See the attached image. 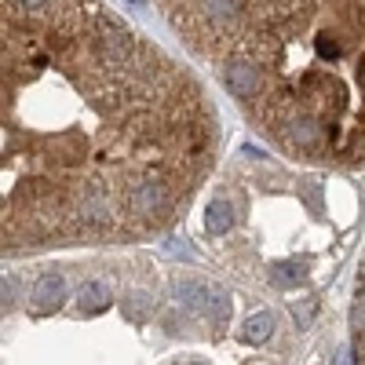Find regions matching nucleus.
<instances>
[{"label":"nucleus","instance_id":"obj_1","mask_svg":"<svg viewBox=\"0 0 365 365\" xmlns=\"http://www.w3.org/2000/svg\"><path fill=\"white\" fill-rule=\"evenodd\" d=\"M220 143L205 77L110 0H0V259L172 230Z\"/></svg>","mask_w":365,"mask_h":365},{"label":"nucleus","instance_id":"obj_2","mask_svg":"<svg viewBox=\"0 0 365 365\" xmlns=\"http://www.w3.org/2000/svg\"><path fill=\"white\" fill-rule=\"evenodd\" d=\"M285 161L365 165V0H150Z\"/></svg>","mask_w":365,"mask_h":365},{"label":"nucleus","instance_id":"obj_3","mask_svg":"<svg viewBox=\"0 0 365 365\" xmlns=\"http://www.w3.org/2000/svg\"><path fill=\"white\" fill-rule=\"evenodd\" d=\"M351 344H354V365H365V256L358 263L354 296H351Z\"/></svg>","mask_w":365,"mask_h":365},{"label":"nucleus","instance_id":"obj_4","mask_svg":"<svg viewBox=\"0 0 365 365\" xmlns=\"http://www.w3.org/2000/svg\"><path fill=\"white\" fill-rule=\"evenodd\" d=\"M270 332H274V318L270 314H252L245 322V329H241V340L245 344H263V340H270Z\"/></svg>","mask_w":365,"mask_h":365}]
</instances>
